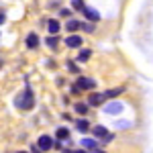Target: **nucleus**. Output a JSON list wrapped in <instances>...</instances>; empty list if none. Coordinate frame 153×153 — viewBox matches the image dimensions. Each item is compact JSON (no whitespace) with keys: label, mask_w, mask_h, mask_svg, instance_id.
Wrapping results in <instances>:
<instances>
[{"label":"nucleus","mask_w":153,"mask_h":153,"mask_svg":"<svg viewBox=\"0 0 153 153\" xmlns=\"http://www.w3.org/2000/svg\"><path fill=\"white\" fill-rule=\"evenodd\" d=\"M33 92H31V88H25V92L21 96H16V100H14V104L19 106V108H23V110H29V108H33Z\"/></svg>","instance_id":"obj_1"},{"label":"nucleus","mask_w":153,"mask_h":153,"mask_svg":"<svg viewBox=\"0 0 153 153\" xmlns=\"http://www.w3.org/2000/svg\"><path fill=\"white\" fill-rule=\"evenodd\" d=\"M37 147H39L41 151H49V149L53 147V139L47 137V135H41V137H39V141H37Z\"/></svg>","instance_id":"obj_2"},{"label":"nucleus","mask_w":153,"mask_h":153,"mask_svg":"<svg viewBox=\"0 0 153 153\" xmlns=\"http://www.w3.org/2000/svg\"><path fill=\"white\" fill-rule=\"evenodd\" d=\"M76 88H80V90H92V88H96V82L90 80V78H78Z\"/></svg>","instance_id":"obj_3"},{"label":"nucleus","mask_w":153,"mask_h":153,"mask_svg":"<svg viewBox=\"0 0 153 153\" xmlns=\"http://www.w3.org/2000/svg\"><path fill=\"white\" fill-rule=\"evenodd\" d=\"M92 133H94V137H100V139H104V141H110V139H112V135H110L102 125H96L94 129H92Z\"/></svg>","instance_id":"obj_4"},{"label":"nucleus","mask_w":153,"mask_h":153,"mask_svg":"<svg viewBox=\"0 0 153 153\" xmlns=\"http://www.w3.org/2000/svg\"><path fill=\"white\" fill-rule=\"evenodd\" d=\"M123 108H125V106L120 104V102H110V104L104 106V112H106V114H120Z\"/></svg>","instance_id":"obj_5"},{"label":"nucleus","mask_w":153,"mask_h":153,"mask_svg":"<svg viewBox=\"0 0 153 153\" xmlns=\"http://www.w3.org/2000/svg\"><path fill=\"white\" fill-rule=\"evenodd\" d=\"M65 45L71 49H76V47H82V37H78V35H70L68 39H65Z\"/></svg>","instance_id":"obj_6"},{"label":"nucleus","mask_w":153,"mask_h":153,"mask_svg":"<svg viewBox=\"0 0 153 153\" xmlns=\"http://www.w3.org/2000/svg\"><path fill=\"white\" fill-rule=\"evenodd\" d=\"M104 98H106L104 94H90V96H88V104H90V106H98V104H102Z\"/></svg>","instance_id":"obj_7"},{"label":"nucleus","mask_w":153,"mask_h":153,"mask_svg":"<svg viewBox=\"0 0 153 153\" xmlns=\"http://www.w3.org/2000/svg\"><path fill=\"white\" fill-rule=\"evenodd\" d=\"M37 45H39V37H37L35 33H29V35H27V47L35 49Z\"/></svg>","instance_id":"obj_8"},{"label":"nucleus","mask_w":153,"mask_h":153,"mask_svg":"<svg viewBox=\"0 0 153 153\" xmlns=\"http://www.w3.org/2000/svg\"><path fill=\"white\" fill-rule=\"evenodd\" d=\"M82 147L88 151H98V145H96L94 139H82Z\"/></svg>","instance_id":"obj_9"},{"label":"nucleus","mask_w":153,"mask_h":153,"mask_svg":"<svg viewBox=\"0 0 153 153\" xmlns=\"http://www.w3.org/2000/svg\"><path fill=\"white\" fill-rule=\"evenodd\" d=\"M84 14H86V19H88V21H94V23L98 21V19H100V14H98L94 8H88V6L84 8Z\"/></svg>","instance_id":"obj_10"},{"label":"nucleus","mask_w":153,"mask_h":153,"mask_svg":"<svg viewBox=\"0 0 153 153\" xmlns=\"http://www.w3.org/2000/svg\"><path fill=\"white\" fill-rule=\"evenodd\" d=\"M47 29H49V33H51V35H55V33L59 31V23H57V21H53V19H51V21L47 23Z\"/></svg>","instance_id":"obj_11"},{"label":"nucleus","mask_w":153,"mask_h":153,"mask_svg":"<svg viewBox=\"0 0 153 153\" xmlns=\"http://www.w3.org/2000/svg\"><path fill=\"white\" fill-rule=\"evenodd\" d=\"M90 55H92V51H90V49H82V51H80V55H78V61H86Z\"/></svg>","instance_id":"obj_12"},{"label":"nucleus","mask_w":153,"mask_h":153,"mask_svg":"<svg viewBox=\"0 0 153 153\" xmlns=\"http://www.w3.org/2000/svg\"><path fill=\"white\" fill-rule=\"evenodd\" d=\"M45 43H47V45H49L51 49H55V47H57V37H55V35L47 37V39H45Z\"/></svg>","instance_id":"obj_13"},{"label":"nucleus","mask_w":153,"mask_h":153,"mask_svg":"<svg viewBox=\"0 0 153 153\" xmlns=\"http://www.w3.org/2000/svg\"><path fill=\"white\" fill-rule=\"evenodd\" d=\"M71 6H74L76 10H82V12H84V8H86V4H84L82 0H71Z\"/></svg>","instance_id":"obj_14"},{"label":"nucleus","mask_w":153,"mask_h":153,"mask_svg":"<svg viewBox=\"0 0 153 153\" xmlns=\"http://www.w3.org/2000/svg\"><path fill=\"white\" fill-rule=\"evenodd\" d=\"M57 137L59 139H68L70 137V131L65 129V127H61V129H57Z\"/></svg>","instance_id":"obj_15"},{"label":"nucleus","mask_w":153,"mask_h":153,"mask_svg":"<svg viewBox=\"0 0 153 153\" xmlns=\"http://www.w3.org/2000/svg\"><path fill=\"white\" fill-rule=\"evenodd\" d=\"M74 108H76V112H78V114H86V110H88V106L82 104V102H78V104L74 106Z\"/></svg>","instance_id":"obj_16"},{"label":"nucleus","mask_w":153,"mask_h":153,"mask_svg":"<svg viewBox=\"0 0 153 153\" xmlns=\"http://www.w3.org/2000/svg\"><path fill=\"white\" fill-rule=\"evenodd\" d=\"M123 90H125V88H117V90H108V92H106V98H112V96H118V94H123Z\"/></svg>","instance_id":"obj_17"},{"label":"nucleus","mask_w":153,"mask_h":153,"mask_svg":"<svg viewBox=\"0 0 153 153\" xmlns=\"http://www.w3.org/2000/svg\"><path fill=\"white\" fill-rule=\"evenodd\" d=\"M82 27V23H78V21H70L68 23V31H78Z\"/></svg>","instance_id":"obj_18"},{"label":"nucleus","mask_w":153,"mask_h":153,"mask_svg":"<svg viewBox=\"0 0 153 153\" xmlns=\"http://www.w3.org/2000/svg\"><path fill=\"white\" fill-rule=\"evenodd\" d=\"M76 127H78V131H82V133H84V131H88V123H86L84 118H82V120H76Z\"/></svg>","instance_id":"obj_19"},{"label":"nucleus","mask_w":153,"mask_h":153,"mask_svg":"<svg viewBox=\"0 0 153 153\" xmlns=\"http://www.w3.org/2000/svg\"><path fill=\"white\" fill-rule=\"evenodd\" d=\"M68 68H70V70L74 71V74H76V71H80L78 68H76V63H74V61H70V63H68Z\"/></svg>","instance_id":"obj_20"},{"label":"nucleus","mask_w":153,"mask_h":153,"mask_svg":"<svg viewBox=\"0 0 153 153\" xmlns=\"http://www.w3.org/2000/svg\"><path fill=\"white\" fill-rule=\"evenodd\" d=\"M65 153H86V151H65Z\"/></svg>","instance_id":"obj_21"},{"label":"nucleus","mask_w":153,"mask_h":153,"mask_svg":"<svg viewBox=\"0 0 153 153\" xmlns=\"http://www.w3.org/2000/svg\"><path fill=\"white\" fill-rule=\"evenodd\" d=\"M2 23H4V16H0V25H2Z\"/></svg>","instance_id":"obj_22"},{"label":"nucleus","mask_w":153,"mask_h":153,"mask_svg":"<svg viewBox=\"0 0 153 153\" xmlns=\"http://www.w3.org/2000/svg\"><path fill=\"white\" fill-rule=\"evenodd\" d=\"M16 153H27V151H16Z\"/></svg>","instance_id":"obj_23"}]
</instances>
